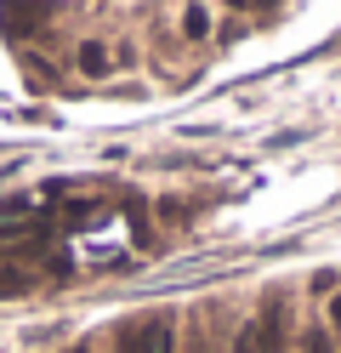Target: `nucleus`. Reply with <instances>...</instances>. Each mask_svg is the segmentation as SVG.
<instances>
[{
  "mask_svg": "<svg viewBox=\"0 0 341 353\" xmlns=\"http://www.w3.org/2000/svg\"><path fill=\"white\" fill-rule=\"evenodd\" d=\"M182 353V347H176ZM188 353H216V342L205 336V325H188Z\"/></svg>",
  "mask_w": 341,
  "mask_h": 353,
  "instance_id": "423d86ee",
  "label": "nucleus"
},
{
  "mask_svg": "<svg viewBox=\"0 0 341 353\" xmlns=\"http://www.w3.org/2000/svg\"><path fill=\"white\" fill-rule=\"evenodd\" d=\"M80 69L85 74H108V52L97 46V40H85V46H80Z\"/></svg>",
  "mask_w": 341,
  "mask_h": 353,
  "instance_id": "39448f33",
  "label": "nucleus"
},
{
  "mask_svg": "<svg viewBox=\"0 0 341 353\" xmlns=\"http://www.w3.org/2000/svg\"><path fill=\"white\" fill-rule=\"evenodd\" d=\"M68 353H103V347H97V336H85V342H74Z\"/></svg>",
  "mask_w": 341,
  "mask_h": 353,
  "instance_id": "6e6552de",
  "label": "nucleus"
},
{
  "mask_svg": "<svg viewBox=\"0 0 341 353\" xmlns=\"http://www.w3.org/2000/svg\"><path fill=\"white\" fill-rule=\"evenodd\" d=\"M285 347H290V302L285 296H262V307L227 342V353H285Z\"/></svg>",
  "mask_w": 341,
  "mask_h": 353,
  "instance_id": "f257e3e1",
  "label": "nucleus"
},
{
  "mask_svg": "<svg viewBox=\"0 0 341 353\" xmlns=\"http://www.w3.org/2000/svg\"><path fill=\"white\" fill-rule=\"evenodd\" d=\"M341 330V291H330V336Z\"/></svg>",
  "mask_w": 341,
  "mask_h": 353,
  "instance_id": "0eeeda50",
  "label": "nucleus"
},
{
  "mask_svg": "<svg viewBox=\"0 0 341 353\" xmlns=\"http://www.w3.org/2000/svg\"><path fill=\"white\" fill-rule=\"evenodd\" d=\"M290 347H296V353H341V347H335V336H330V330L318 325V319L296 330V336H290Z\"/></svg>",
  "mask_w": 341,
  "mask_h": 353,
  "instance_id": "7ed1b4c3",
  "label": "nucleus"
},
{
  "mask_svg": "<svg viewBox=\"0 0 341 353\" xmlns=\"http://www.w3.org/2000/svg\"><path fill=\"white\" fill-rule=\"evenodd\" d=\"M114 353H176L182 336H176V314H165V307H154V314H136L125 319L120 330H114Z\"/></svg>",
  "mask_w": 341,
  "mask_h": 353,
  "instance_id": "f03ea898",
  "label": "nucleus"
},
{
  "mask_svg": "<svg viewBox=\"0 0 341 353\" xmlns=\"http://www.w3.org/2000/svg\"><path fill=\"white\" fill-rule=\"evenodd\" d=\"M205 23H211V6H188V12H182V34H188V40H205V34H211Z\"/></svg>",
  "mask_w": 341,
  "mask_h": 353,
  "instance_id": "20e7f679",
  "label": "nucleus"
}]
</instances>
